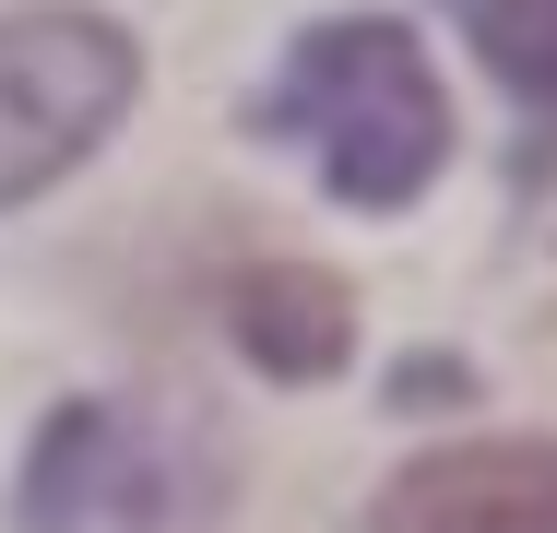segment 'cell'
Returning <instances> with one entry per match:
<instances>
[{
  "label": "cell",
  "mask_w": 557,
  "mask_h": 533,
  "mask_svg": "<svg viewBox=\"0 0 557 533\" xmlns=\"http://www.w3.org/2000/svg\"><path fill=\"white\" fill-rule=\"evenodd\" d=\"M392 533H557V438H462L392 486Z\"/></svg>",
  "instance_id": "277c9868"
},
{
  "label": "cell",
  "mask_w": 557,
  "mask_h": 533,
  "mask_svg": "<svg viewBox=\"0 0 557 533\" xmlns=\"http://www.w3.org/2000/svg\"><path fill=\"white\" fill-rule=\"evenodd\" d=\"M261 131H285L321 178H333L356 213H392L440 178L450 154V107H440V72L404 24L380 12H344V24H309L285 84L261 96Z\"/></svg>",
  "instance_id": "6da1fadb"
},
{
  "label": "cell",
  "mask_w": 557,
  "mask_h": 533,
  "mask_svg": "<svg viewBox=\"0 0 557 533\" xmlns=\"http://www.w3.org/2000/svg\"><path fill=\"white\" fill-rule=\"evenodd\" d=\"M131 84H143V60L108 12H12L0 24V213L72 178L119 131Z\"/></svg>",
  "instance_id": "7a4b0ae2"
},
{
  "label": "cell",
  "mask_w": 557,
  "mask_h": 533,
  "mask_svg": "<svg viewBox=\"0 0 557 533\" xmlns=\"http://www.w3.org/2000/svg\"><path fill=\"white\" fill-rule=\"evenodd\" d=\"M225 332H237V356L273 368V380H333L344 356H356L344 285L333 273H297V261H261V273L225 297Z\"/></svg>",
  "instance_id": "5b68a950"
},
{
  "label": "cell",
  "mask_w": 557,
  "mask_h": 533,
  "mask_svg": "<svg viewBox=\"0 0 557 533\" xmlns=\"http://www.w3.org/2000/svg\"><path fill=\"white\" fill-rule=\"evenodd\" d=\"M24 533H166V462L119 404H60L24 450Z\"/></svg>",
  "instance_id": "3957f363"
},
{
  "label": "cell",
  "mask_w": 557,
  "mask_h": 533,
  "mask_svg": "<svg viewBox=\"0 0 557 533\" xmlns=\"http://www.w3.org/2000/svg\"><path fill=\"white\" fill-rule=\"evenodd\" d=\"M450 24L534 119H557V0H450Z\"/></svg>",
  "instance_id": "8992f818"
}]
</instances>
